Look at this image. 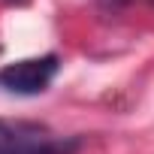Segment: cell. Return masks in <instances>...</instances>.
<instances>
[{
    "label": "cell",
    "instance_id": "6da1fadb",
    "mask_svg": "<svg viewBox=\"0 0 154 154\" xmlns=\"http://www.w3.org/2000/svg\"><path fill=\"white\" fill-rule=\"evenodd\" d=\"M79 136H60L39 121L0 118V154H79Z\"/></svg>",
    "mask_w": 154,
    "mask_h": 154
},
{
    "label": "cell",
    "instance_id": "7a4b0ae2",
    "mask_svg": "<svg viewBox=\"0 0 154 154\" xmlns=\"http://www.w3.org/2000/svg\"><path fill=\"white\" fill-rule=\"evenodd\" d=\"M60 69L57 54H42V57H24L15 63L0 66V88L18 94V97H36L42 94Z\"/></svg>",
    "mask_w": 154,
    "mask_h": 154
},
{
    "label": "cell",
    "instance_id": "3957f363",
    "mask_svg": "<svg viewBox=\"0 0 154 154\" xmlns=\"http://www.w3.org/2000/svg\"><path fill=\"white\" fill-rule=\"evenodd\" d=\"M15 3H24V0H15Z\"/></svg>",
    "mask_w": 154,
    "mask_h": 154
},
{
    "label": "cell",
    "instance_id": "277c9868",
    "mask_svg": "<svg viewBox=\"0 0 154 154\" xmlns=\"http://www.w3.org/2000/svg\"><path fill=\"white\" fill-rule=\"evenodd\" d=\"M151 3H154V0H151Z\"/></svg>",
    "mask_w": 154,
    "mask_h": 154
}]
</instances>
